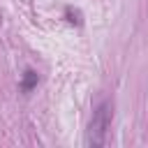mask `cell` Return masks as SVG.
Listing matches in <instances>:
<instances>
[{"label":"cell","mask_w":148,"mask_h":148,"mask_svg":"<svg viewBox=\"0 0 148 148\" xmlns=\"http://www.w3.org/2000/svg\"><path fill=\"white\" fill-rule=\"evenodd\" d=\"M37 81H39L37 72H35V69H25V72H23V79H21V90H23V92H30V90L37 86Z\"/></svg>","instance_id":"obj_2"},{"label":"cell","mask_w":148,"mask_h":148,"mask_svg":"<svg viewBox=\"0 0 148 148\" xmlns=\"http://www.w3.org/2000/svg\"><path fill=\"white\" fill-rule=\"evenodd\" d=\"M65 14H67V21H69V23H76V25H81V12H79V9H72V7H67V9H65Z\"/></svg>","instance_id":"obj_3"},{"label":"cell","mask_w":148,"mask_h":148,"mask_svg":"<svg viewBox=\"0 0 148 148\" xmlns=\"http://www.w3.org/2000/svg\"><path fill=\"white\" fill-rule=\"evenodd\" d=\"M111 120H113V102H111V99H104V102L97 104V109L92 111V118H90L88 132H86V146H90V148H102V146L106 143Z\"/></svg>","instance_id":"obj_1"}]
</instances>
